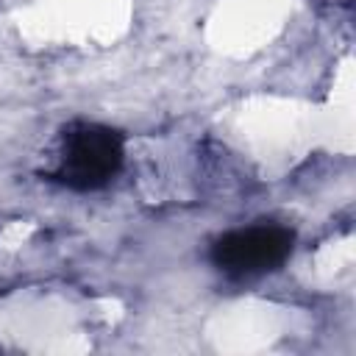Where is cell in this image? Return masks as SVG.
I'll return each mask as SVG.
<instances>
[{
  "label": "cell",
  "mask_w": 356,
  "mask_h": 356,
  "mask_svg": "<svg viewBox=\"0 0 356 356\" xmlns=\"http://www.w3.org/2000/svg\"><path fill=\"white\" fill-rule=\"evenodd\" d=\"M122 167V139L106 125H72L64 134L61 164L53 181L86 192L108 184Z\"/></svg>",
  "instance_id": "1"
},
{
  "label": "cell",
  "mask_w": 356,
  "mask_h": 356,
  "mask_svg": "<svg viewBox=\"0 0 356 356\" xmlns=\"http://www.w3.org/2000/svg\"><path fill=\"white\" fill-rule=\"evenodd\" d=\"M295 248V234L281 225H250L220 236L211 261L231 275H259L278 270Z\"/></svg>",
  "instance_id": "2"
}]
</instances>
